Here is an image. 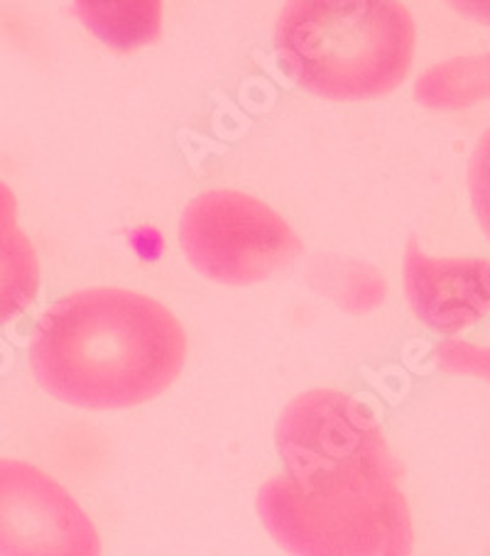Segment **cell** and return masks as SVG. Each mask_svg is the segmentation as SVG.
I'll use <instances>...</instances> for the list:
<instances>
[{
  "mask_svg": "<svg viewBox=\"0 0 490 556\" xmlns=\"http://www.w3.org/2000/svg\"><path fill=\"white\" fill-rule=\"evenodd\" d=\"M179 243L197 273L230 287L263 282L302 253L300 238L275 208L234 189L191 201L181 214Z\"/></svg>",
  "mask_w": 490,
  "mask_h": 556,
  "instance_id": "cell-4",
  "label": "cell"
},
{
  "mask_svg": "<svg viewBox=\"0 0 490 556\" xmlns=\"http://www.w3.org/2000/svg\"><path fill=\"white\" fill-rule=\"evenodd\" d=\"M439 366L449 372L480 376L490 380V349H476L470 343L447 341L437 349Z\"/></svg>",
  "mask_w": 490,
  "mask_h": 556,
  "instance_id": "cell-11",
  "label": "cell"
},
{
  "mask_svg": "<svg viewBox=\"0 0 490 556\" xmlns=\"http://www.w3.org/2000/svg\"><path fill=\"white\" fill-rule=\"evenodd\" d=\"M0 556H101V536L50 473L0 458Z\"/></svg>",
  "mask_w": 490,
  "mask_h": 556,
  "instance_id": "cell-6",
  "label": "cell"
},
{
  "mask_svg": "<svg viewBox=\"0 0 490 556\" xmlns=\"http://www.w3.org/2000/svg\"><path fill=\"white\" fill-rule=\"evenodd\" d=\"M257 515L290 556H412L415 546L400 485L306 491L277 476L257 493Z\"/></svg>",
  "mask_w": 490,
  "mask_h": 556,
  "instance_id": "cell-3",
  "label": "cell"
},
{
  "mask_svg": "<svg viewBox=\"0 0 490 556\" xmlns=\"http://www.w3.org/2000/svg\"><path fill=\"white\" fill-rule=\"evenodd\" d=\"M280 62L306 91L365 101L395 91L415 60V23L392 0H294L275 25Z\"/></svg>",
  "mask_w": 490,
  "mask_h": 556,
  "instance_id": "cell-2",
  "label": "cell"
},
{
  "mask_svg": "<svg viewBox=\"0 0 490 556\" xmlns=\"http://www.w3.org/2000/svg\"><path fill=\"white\" fill-rule=\"evenodd\" d=\"M40 292V261L17 220L13 189L0 181V326L21 316Z\"/></svg>",
  "mask_w": 490,
  "mask_h": 556,
  "instance_id": "cell-8",
  "label": "cell"
},
{
  "mask_svg": "<svg viewBox=\"0 0 490 556\" xmlns=\"http://www.w3.org/2000/svg\"><path fill=\"white\" fill-rule=\"evenodd\" d=\"M76 15L84 25L118 50H133V47L148 45L158 37L162 27V5L160 3H76Z\"/></svg>",
  "mask_w": 490,
  "mask_h": 556,
  "instance_id": "cell-9",
  "label": "cell"
},
{
  "mask_svg": "<svg viewBox=\"0 0 490 556\" xmlns=\"http://www.w3.org/2000/svg\"><path fill=\"white\" fill-rule=\"evenodd\" d=\"M402 273L412 312L429 329L456 333L490 312V261L429 257L410 241Z\"/></svg>",
  "mask_w": 490,
  "mask_h": 556,
  "instance_id": "cell-7",
  "label": "cell"
},
{
  "mask_svg": "<svg viewBox=\"0 0 490 556\" xmlns=\"http://www.w3.org/2000/svg\"><path fill=\"white\" fill-rule=\"evenodd\" d=\"M187 358V333L148 294L96 287L54 302L35 324L30 368L52 397L123 409L162 395Z\"/></svg>",
  "mask_w": 490,
  "mask_h": 556,
  "instance_id": "cell-1",
  "label": "cell"
},
{
  "mask_svg": "<svg viewBox=\"0 0 490 556\" xmlns=\"http://www.w3.org/2000/svg\"><path fill=\"white\" fill-rule=\"evenodd\" d=\"M468 194L476 220L490 238V128L478 140L468 165Z\"/></svg>",
  "mask_w": 490,
  "mask_h": 556,
  "instance_id": "cell-10",
  "label": "cell"
},
{
  "mask_svg": "<svg viewBox=\"0 0 490 556\" xmlns=\"http://www.w3.org/2000/svg\"><path fill=\"white\" fill-rule=\"evenodd\" d=\"M275 441L292 481L326 476L402 481V466L376 415L339 390H312L292 400L277 421Z\"/></svg>",
  "mask_w": 490,
  "mask_h": 556,
  "instance_id": "cell-5",
  "label": "cell"
}]
</instances>
